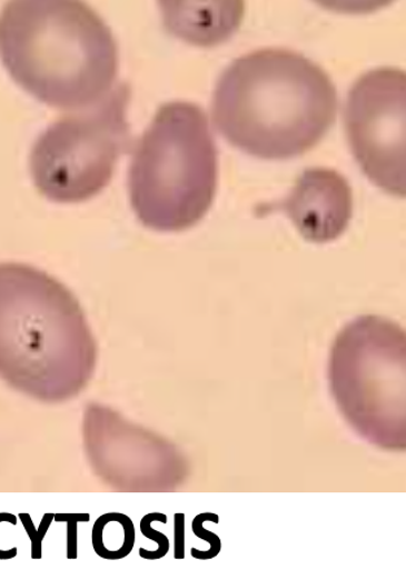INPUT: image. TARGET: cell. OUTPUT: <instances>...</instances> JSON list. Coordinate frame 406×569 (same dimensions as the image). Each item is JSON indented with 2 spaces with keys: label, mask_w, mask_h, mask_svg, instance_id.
<instances>
[{
  "label": "cell",
  "mask_w": 406,
  "mask_h": 569,
  "mask_svg": "<svg viewBox=\"0 0 406 569\" xmlns=\"http://www.w3.org/2000/svg\"><path fill=\"white\" fill-rule=\"evenodd\" d=\"M337 89L303 54L264 49L225 69L212 99L215 127L237 150L263 160L298 158L330 131Z\"/></svg>",
  "instance_id": "cell-1"
},
{
  "label": "cell",
  "mask_w": 406,
  "mask_h": 569,
  "mask_svg": "<svg viewBox=\"0 0 406 569\" xmlns=\"http://www.w3.org/2000/svg\"><path fill=\"white\" fill-rule=\"evenodd\" d=\"M217 177L216 143L205 111L174 101L159 109L132 154V210L155 231L191 229L214 204Z\"/></svg>",
  "instance_id": "cell-2"
},
{
  "label": "cell",
  "mask_w": 406,
  "mask_h": 569,
  "mask_svg": "<svg viewBox=\"0 0 406 569\" xmlns=\"http://www.w3.org/2000/svg\"><path fill=\"white\" fill-rule=\"evenodd\" d=\"M90 348L82 311L65 286L29 264L0 263V372H42Z\"/></svg>",
  "instance_id": "cell-3"
},
{
  "label": "cell",
  "mask_w": 406,
  "mask_h": 569,
  "mask_svg": "<svg viewBox=\"0 0 406 569\" xmlns=\"http://www.w3.org/2000/svg\"><path fill=\"white\" fill-rule=\"evenodd\" d=\"M0 59L20 88L61 109L103 98L119 68L112 37L93 43L49 42L13 2L0 16Z\"/></svg>",
  "instance_id": "cell-4"
},
{
  "label": "cell",
  "mask_w": 406,
  "mask_h": 569,
  "mask_svg": "<svg viewBox=\"0 0 406 569\" xmlns=\"http://www.w3.org/2000/svg\"><path fill=\"white\" fill-rule=\"evenodd\" d=\"M129 91L120 88L96 111L67 117L37 139L30 174L39 193L58 204L97 197L112 181L129 146Z\"/></svg>",
  "instance_id": "cell-5"
},
{
  "label": "cell",
  "mask_w": 406,
  "mask_h": 569,
  "mask_svg": "<svg viewBox=\"0 0 406 569\" xmlns=\"http://www.w3.org/2000/svg\"><path fill=\"white\" fill-rule=\"evenodd\" d=\"M406 77L397 68L363 74L350 88L345 122L350 150L366 177L404 198Z\"/></svg>",
  "instance_id": "cell-6"
},
{
  "label": "cell",
  "mask_w": 406,
  "mask_h": 569,
  "mask_svg": "<svg viewBox=\"0 0 406 569\" xmlns=\"http://www.w3.org/2000/svg\"><path fill=\"white\" fill-rule=\"evenodd\" d=\"M284 207L304 237L329 241L347 228L353 216V193L346 179L335 171L308 170Z\"/></svg>",
  "instance_id": "cell-7"
},
{
  "label": "cell",
  "mask_w": 406,
  "mask_h": 569,
  "mask_svg": "<svg viewBox=\"0 0 406 569\" xmlns=\"http://www.w3.org/2000/svg\"><path fill=\"white\" fill-rule=\"evenodd\" d=\"M159 4L170 33L199 47L228 41L245 16V0H159Z\"/></svg>",
  "instance_id": "cell-8"
},
{
  "label": "cell",
  "mask_w": 406,
  "mask_h": 569,
  "mask_svg": "<svg viewBox=\"0 0 406 569\" xmlns=\"http://www.w3.org/2000/svg\"><path fill=\"white\" fill-rule=\"evenodd\" d=\"M92 549L105 560H122L131 555L136 545V527L121 512L100 516L92 527Z\"/></svg>",
  "instance_id": "cell-9"
},
{
  "label": "cell",
  "mask_w": 406,
  "mask_h": 569,
  "mask_svg": "<svg viewBox=\"0 0 406 569\" xmlns=\"http://www.w3.org/2000/svg\"><path fill=\"white\" fill-rule=\"evenodd\" d=\"M155 521H159V523L167 525L168 517L166 516V513L151 512L147 513V516H145L142 520H140V533H142L146 537V539L159 545L158 550H146L143 548L139 549V557L145 560H160L164 557H167L170 549L168 537L159 531H156V529L152 528V523H155Z\"/></svg>",
  "instance_id": "cell-10"
},
{
  "label": "cell",
  "mask_w": 406,
  "mask_h": 569,
  "mask_svg": "<svg viewBox=\"0 0 406 569\" xmlns=\"http://www.w3.org/2000/svg\"><path fill=\"white\" fill-rule=\"evenodd\" d=\"M206 521H210V523L218 525L220 523V517L214 512H202L199 516L195 517L192 520V532L198 539L206 541L210 545L209 550H198L191 549V557L197 560H212L218 555H220L222 549V543L220 537L216 533L208 531L205 528Z\"/></svg>",
  "instance_id": "cell-11"
},
{
  "label": "cell",
  "mask_w": 406,
  "mask_h": 569,
  "mask_svg": "<svg viewBox=\"0 0 406 569\" xmlns=\"http://www.w3.org/2000/svg\"><path fill=\"white\" fill-rule=\"evenodd\" d=\"M55 518V513H44L41 525L38 528L34 526L33 519H31L30 513L21 512L19 513V519L22 523L23 529L29 537L31 543V559L41 560L43 557V540L49 532V529L52 525Z\"/></svg>",
  "instance_id": "cell-12"
},
{
  "label": "cell",
  "mask_w": 406,
  "mask_h": 569,
  "mask_svg": "<svg viewBox=\"0 0 406 569\" xmlns=\"http://www.w3.org/2000/svg\"><path fill=\"white\" fill-rule=\"evenodd\" d=\"M90 513H55L53 521L67 525V559L77 560L78 558V523H89Z\"/></svg>",
  "instance_id": "cell-13"
},
{
  "label": "cell",
  "mask_w": 406,
  "mask_h": 569,
  "mask_svg": "<svg viewBox=\"0 0 406 569\" xmlns=\"http://www.w3.org/2000/svg\"><path fill=\"white\" fill-rule=\"evenodd\" d=\"M185 513L177 512L175 516V559L184 560L185 555Z\"/></svg>",
  "instance_id": "cell-14"
},
{
  "label": "cell",
  "mask_w": 406,
  "mask_h": 569,
  "mask_svg": "<svg viewBox=\"0 0 406 569\" xmlns=\"http://www.w3.org/2000/svg\"><path fill=\"white\" fill-rule=\"evenodd\" d=\"M8 523L11 526L18 525V517L10 512H0V525ZM18 557V548L8 550L0 549V560H12Z\"/></svg>",
  "instance_id": "cell-15"
}]
</instances>
